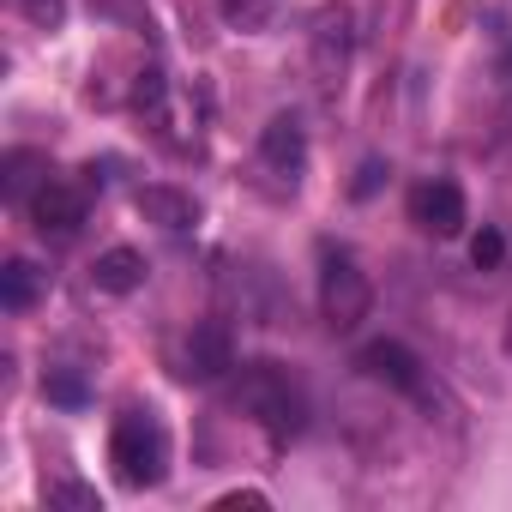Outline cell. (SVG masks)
Masks as SVG:
<instances>
[{"label":"cell","instance_id":"6da1fadb","mask_svg":"<svg viewBox=\"0 0 512 512\" xmlns=\"http://www.w3.org/2000/svg\"><path fill=\"white\" fill-rule=\"evenodd\" d=\"M235 410L253 416L272 446H290L302 428H308V404H302V386L278 368V362H241L235 374Z\"/></svg>","mask_w":512,"mask_h":512},{"label":"cell","instance_id":"7a4b0ae2","mask_svg":"<svg viewBox=\"0 0 512 512\" xmlns=\"http://www.w3.org/2000/svg\"><path fill=\"white\" fill-rule=\"evenodd\" d=\"M109 464L127 488H157L169 470V434L151 410H121L109 434Z\"/></svg>","mask_w":512,"mask_h":512},{"label":"cell","instance_id":"3957f363","mask_svg":"<svg viewBox=\"0 0 512 512\" xmlns=\"http://www.w3.org/2000/svg\"><path fill=\"white\" fill-rule=\"evenodd\" d=\"M368 302H374L368 272L350 260V253L326 247V253H320V314H326V326H332V332H356V326L368 320Z\"/></svg>","mask_w":512,"mask_h":512},{"label":"cell","instance_id":"277c9868","mask_svg":"<svg viewBox=\"0 0 512 512\" xmlns=\"http://www.w3.org/2000/svg\"><path fill=\"white\" fill-rule=\"evenodd\" d=\"M356 368H362L368 380H380V386L404 392V398H422V392H428L422 356H416L410 344H398V338H374V344H362V350H356Z\"/></svg>","mask_w":512,"mask_h":512},{"label":"cell","instance_id":"5b68a950","mask_svg":"<svg viewBox=\"0 0 512 512\" xmlns=\"http://www.w3.org/2000/svg\"><path fill=\"white\" fill-rule=\"evenodd\" d=\"M85 217H91V199H85V187L43 181V187L31 193V223H37V235H49V241H73V235L85 229Z\"/></svg>","mask_w":512,"mask_h":512},{"label":"cell","instance_id":"8992f818","mask_svg":"<svg viewBox=\"0 0 512 512\" xmlns=\"http://www.w3.org/2000/svg\"><path fill=\"white\" fill-rule=\"evenodd\" d=\"M410 223L416 229H428V235H458L464 223H470V211H464V187L458 181H422V187H410Z\"/></svg>","mask_w":512,"mask_h":512},{"label":"cell","instance_id":"52a82bcc","mask_svg":"<svg viewBox=\"0 0 512 512\" xmlns=\"http://www.w3.org/2000/svg\"><path fill=\"white\" fill-rule=\"evenodd\" d=\"M229 368H235V338H229V326H223V320L193 326L187 356H181V374H187V380H217V374H229Z\"/></svg>","mask_w":512,"mask_h":512},{"label":"cell","instance_id":"ba28073f","mask_svg":"<svg viewBox=\"0 0 512 512\" xmlns=\"http://www.w3.org/2000/svg\"><path fill=\"white\" fill-rule=\"evenodd\" d=\"M133 205H139V217H145V223L175 229V235L199 223V199H193V193H181V187H139V193H133Z\"/></svg>","mask_w":512,"mask_h":512},{"label":"cell","instance_id":"9c48e42d","mask_svg":"<svg viewBox=\"0 0 512 512\" xmlns=\"http://www.w3.org/2000/svg\"><path fill=\"white\" fill-rule=\"evenodd\" d=\"M260 157H266L278 175H302V163H308V133H302V121H296V115H272V127L260 133Z\"/></svg>","mask_w":512,"mask_h":512},{"label":"cell","instance_id":"30bf717a","mask_svg":"<svg viewBox=\"0 0 512 512\" xmlns=\"http://www.w3.org/2000/svg\"><path fill=\"white\" fill-rule=\"evenodd\" d=\"M91 278H97L103 296H133V290L145 284V253H139V247H109L103 260L91 266Z\"/></svg>","mask_w":512,"mask_h":512},{"label":"cell","instance_id":"8fae6325","mask_svg":"<svg viewBox=\"0 0 512 512\" xmlns=\"http://www.w3.org/2000/svg\"><path fill=\"white\" fill-rule=\"evenodd\" d=\"M49 181V157L43 151H7V157H0V193H7V199H31L37 187Z\"/></svg>","mask_w":512,"mask_h":512},{"label":"cell","instance_id":"7c38bea8","mask_svg":"<svg viewBox=\"0 0 512 512\" xmlns=\"http://www.w3.org/2000/svg\"><path fill=\"white\" fill-rule=\"evenodd\" d=\"M344 49H350V13H320V31H314V67H320L326 85L344 73Z\"/></svg>","mask_w":512,"mask_h":512},{"label":"cell","instance_id":"4fadbf2b","mask_svg":"<svg viewBox=\"0 0 512 512\" xmlns=\"http://www.w3.org/2000/svg\"><path fill=\"white\" fill-rule=\"evenodd\" d=\"M37 296H43V272L31 260H7V266H0V308H7V314L37 308Z\"/></svg>","mask_w":512,"mask_h":512},{"label":"cell","instance_id":"5bb4252c","mask_svg":"<svg viewBox=\"0 0 512 512\" xmlns=\"http://www.w3.org/2000/svg\"><path fill=\"white\" fill-rule=\"evenodd\" d=\"M13 13H25L37 31H61L67 25V0H13Z\"/></svg>","mask_w":512,"mask_h":512},{"label":"cell","instance_id":"9a60e30c","mask_svg":"<svg viewBox=\"0 0 512 512\" xmlns=\"http://www.w3.org/2000/svg\"><path fill=\"white\" fill-rule=\"evenodd\" d=\"M470 260H476V272H500V260H506V235H500V229H482V235L470 241Z\"/></svg>","mask_w":512,"mask_h":512},{"label":"cell","instance_id":"2e32d148","mask_svg":"<svg viewBox=\"0 0 512 512\" xmlns=\"http://www.w3.org/2000/svg\"><path fill=\"white\" fill-rule=\"evenodd\" d=\"M43 392H49V404H67V410H79V404L91 398V386H85L79 374H49V380H43Z\"/></svg>","mask_w":512,"mask_h":512},{"label":"cell","instance_id":"e0dca14e","mask_svg":"<svg viewBox=\"0 0 512 512\" xmlns=\"http://www.w3.org/2000/svg\"><path fill=\"white\" fill-rule=\"evenodd\" d=\"M49 506H85V512H103L97 488H85V482H55V488H49Z\"/></svg>","mask_w":512,"mask_h":512},{"label":"cell","instance_id":"ac0fdd59","mask_svg":"<svg viewBox=\"0 0 512 512\" xmlns=\"http://www.w3.org/2000/svg\"><path fill=\"white\" fill-rule=\"evenodd\" d=\"M223 13H229V25H241V31H260L266 25V0H223Z\"/></svg>","mask_w":512,"mask_h":512},{"label":"cell","instance_id":"d6986e66","mask_svg":"<svg viewBox=\"0 0 512 512\" xmlns=\"http://www.w3.org/2000/svg\"><path fill=\"white\" fill-rule=\"evenodd\" d=\"M380 175H386V163H362V175H356V187H350V193H356V199H368V193L380 187Z\"/></svg>","mask_w":512,"mask_h":512},{"label":"cell","instance_id":"ffe728a7","mask_svg":"<svg viewBox=\"0 0 512 512\" xmlns=\"http://www.w3.org/2000/svg\"><path fill=\"white\" fill-rule=\"evenodd\" d=\"M217 506H223V512H229V506H266V494H253V488H247V494H223Z\"/></svg>","mask_w":512,"mask_h":512}]
</instances>
